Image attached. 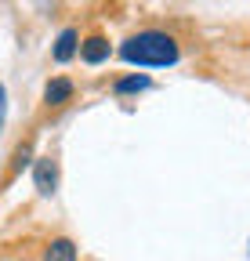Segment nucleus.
I'll return each mask as SVG.
<instances>
[{"mask_svg":"<svg viewBox=\"0 0 250 261\" xmlns=\"http://www.w3.org/2000/svg\"><path fill=\"white\" fill-rule=\"evenodd\" d=\"M181 55H185L181 37L174 29H163V25L134 29L116 47V58L127 62V65H138V69H167V65L181 62Z\"/></svg>","mask_w":250,"mask_h":261,"instance_id":"1","label":"nucleus"},{"mask_svg":"<svg viewBox=\"0 0 250 261\" xmlns=\"http://www.w3.org/2000/svg\"><path fill=\"white\" fill-rule=\"evenodd\" d=\"M33 160H37V135L29 130L25 138H18V142L11 145V152H8V160H4V171H0V192H8V189L22 178L25 167H33Z\"/></svg>","mask_w":250,"mask_h":261,"instance_id":"2","label":"nucleus"},{"mask_svg":"<svg viewBox=\"0 0 250 261\" xmlns=\"http://www.w3.org/2000/svg\"><path fill=\"white\" fill-rule=\"evenodd\" d=\"M76 102V80L73 76H66V73H58V76H51L47 84H44V94H40V109L44 113H62V109H69Z\"/></svg>","mask_w":250,"mask_h":261,"instance_id":"3","label":"nucleus"},{"mask_svg":"<svg viewBox=\"0 0 250 261\" xmlns=\"http://www.w3.org/2000/svg\"><path fill=\"white\" fill-rule=\"evenodd\" d=\"M58 178H62V167H58L54 152H44V156L33 160V185H37L40 200H51V196L58 192Z\"/></svg>","mask_w":250,"mask_h":261,"instance_id":"4","label":"nucleus"},{"mask_svg":"<svg viewBox=\"0 0 250 261\" xmlns=\"http://www.w3.org/2000/svg\"><path fill=\"white\" fill-rule=\"evenodd\" d=\"M109 55H113V44H109V37L102 29H91V33H84L80 37V62L84 65H102V62H109Z\"/></svg>","mask_w":250,"mask_h":261,"instance_id":"5","label":"nucleus"},{"mask_svg":"<svg viewBox=\"0 0 250 261\" xmlns=\"http://www.w3.org/2000/svg\"><path fill=\"white\" fill-rule=\"evenodd\" d=\"M40 261H80V247L73 236H47L40 243Z\"/></svg>","mask_w":250,"mask_h":261,"instance_id":"6","label":"nucleus"},{"mask_svg":"<svg viewBox=\"0 0 250 261\" xmlns=\"http://www.w3.org/2000/svg\"><path fill=\"white\" fill-rule=\"evenodd\" d=\"M80 37H84V33H80V25H66V29H62L58 37H54L51 58H54L58 65H66V62H73V58L80 55Z\"/></svg>","mask_w":250,"mask_h":261,"instance_id":"7","label":"nucleus"},{"mask_svg":"<svg viewBox=\"0 0 250 261\" xmlns=\"http://www.w3.org/2000/svg\"><path fill=\"white\" fill-rule=\"evenodd\" d=\"M149 87H152V80H149L145 73H131V76L113 80V94H120V98H127V94H142V91H149Z\"/></svg>","mask_w":250,"mask_h":261,"instance_id":"8","label":"nucleus"},{"mask_svg":"<svg viewBox=\"0 0 250 261\" xmlns=\"http://www.w3.org/2000/svg\"><path fill=\"white\" fill-rule=\"evenodd\" d=\"M4 116H8V94H4V84H0V130H4Z\"/></svg>","mask_w":250,"mask_h":261,"instance_id":"9","label":"nucleus"}]
</instances>
